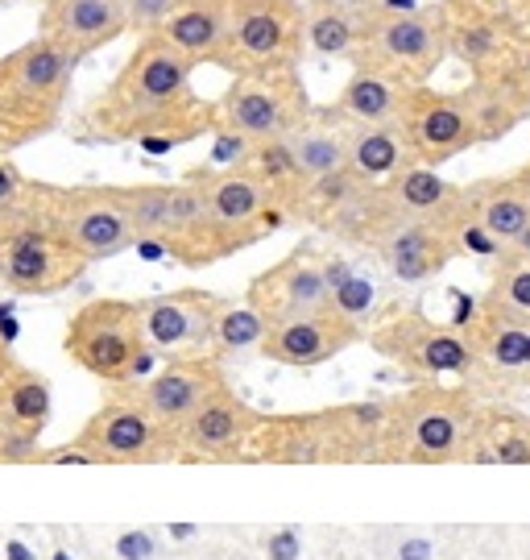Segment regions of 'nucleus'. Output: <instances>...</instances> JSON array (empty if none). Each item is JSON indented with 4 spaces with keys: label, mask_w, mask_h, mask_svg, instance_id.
<instances>
[{
    "label": "nucleus",
    "mask_w": 530,
    "mask_h": 560,
    "mask_svg": "<svg viewBox=\"0 0 530 560\" xmlns=\"http://www.w3.org/2000/svg\"><path fill=\"white\" fill-rule=\"evenodd\" d=\"M196 62L178 55L162 34L138 38L133 55L83 108V133L92 141H138L150 154L203 138L212 129V104L196 96Z\"/></svg>",
    "instance_id": "nucleus-1"
},
{
    "label": "nucleus",
    "mask_w": 530,
    "mask_h": 560,
    "mask_svg": "<svg viewBox=\"0 0 530 560\" xmlns=\"http://www.w3.org/2000/svg\"><path fill=\"white\" fill-rule=\"evenodd\" d=\"M75 71L79 62L46 38L0 55V154L59 129Z\"/></svg>",
    "instance_id": "nucleus-2"
},
{
    "label": "nucleus",
    "mask_w": 530,
    "mask_h": 560,
    "mask_svg": "<svg viewBox=\"0 0 530 560\" xmlns=\"http://www.w3.org/2000/svg\"><path fill=\"white\" fill-rule=\"evenodd\" d=\"M361 42L353 67H369L402 83H427L452 50L448 9L423 4L419 13H386L377 0H353Z\"/></svg>",
    "instance_id": "nucleus-3"
},
{
    "label": "nucleus",
    "mask_w": 530,
    "mask_h": 560,
    "mask_svg": "<svg viewBox=\"0 0 530 560\" xmlns=\"http://www.w3.org/2000/svg\"><path fill=\"white\" fill-rule=\"evenodd\" d=\"M92 261L75 254L38 212V183L0 208V282L13 295H59Z\"/></svg>",
    "instance_id": "nucleus-4"
},
{
    "label": "nucleus",
    "mask_w": 530,
    "mask_h": 560,
    "mask_svg": "<svg viewBox=\"0 0 530 560\" xmlns=\"http://www.w3.org/2000/svg\"><path fill=\"white\" fill-rule=\"evenodd\" d=\"M62 349L79 370L108 386L145 382L157 365V349L141 328V307L129 300H87L67 320Z\"/></svg>",
    "instance_id": "nucleus-5"
},
{
    "label": "nucleus",
    "mask_w": 530,
    "mask_h": 560,
    "mask_svg": "<svg viewBox=\"0 0 530 560\" xmlns=\"http://www.w3.org/2000/svg\"><path fill=\"white\" fill-rule=\"evenodd\" d=\"M315 117L307 83L298 71H249L233 75L224 96L212 101V133L270 141L291 138Z\"/></svg>",
    "instance_id": "nucleus-6"
},
{
    "label": "nucleus",
    "mask_w": 530,
    "mask_h": 560,
    "mask_svg": "<svg viewBox=\"0 0 530 560\" xmlns=\"http://www.w3.org/2000/svg\"><path fill=\"white\" fill-rule=\"evenodd\" d=\"M228 59L224 71H298L307 50L303 0H224Z\"/></svg>",
    "instance_id": "nucleus-7"
},
{
    "label": "nucleus",
    "mask_w": 530,
    "mask_h": 560,
    "mask_svg": "<svg viewBox=\"0 0 530 560\" xmlns=\"http://www.w3.org/2000/svg\"><path fill=\"white\" fill-rule=\"evenodd\" d=\"M38 212L75 254L87 261L117 258L138 245V233L113 187H55L38 183Z\"/></svg>",
    "instance_id": "nucleus-8"
},
{
    "label": "nucleus",
    "mask_w": 530,
    "mask_h": 560,
    "mask_svg": "<svg viewBox=\"0 0 530 560\" xmlns=\"http://www.w3.org/2000/svg\"><path fill=\"white\" fill-rule=\"evenodd\" d=\"M191 179L203 187L212 221L224 229V237L233 241L236 249L254 245L266 233H274L291 221V212L278 203V196L270 191V183L257 179L249 166H233V171H212V166H196L187 171Z\"/></svg>",
    "instance_id": "nucleus-9"
},
{
    "label": "nucleus",
    "mask_w": 530,
    "mask_h": 560,
    "mask_svg": "<svg viewBox=\"0 0 530 560\" xmlns=\"http://www.w3.org/2000/svg\"><path fill=\"white\" fill-rule=\"evenodd\" d=\"M398 129L411 145V159L423 166H444L481 141L469 92H432L427 83L411 88Z\"/></svg>",
    "instance_id": "nucleus-10"
},
{
    "label": "nucleus",
    "mask_w": 530,
    "mask_h": 560,
    "mask_svg": "<svg viewBox=\"0 0 530 560\" xmlns=\"http://www.w3.org/2000/svg\"><path fill=\"white\" fill-rule=\"evenodd\" d=\"M87 453H96L99 465H133V460H166L182 453L178 436L166 432L162 423L141 407L129 390H120L99 407L92 420L83 423V432L75 436Z\"/></svg>",
    "instance_id": "nucleus-11"
},
{
    "label": "nucleus",
    "mask_w": 530,
    "mask_h": 560,
    "mask_svg": "<svg viewBox=\"0 0 530 560\" xmlns=\"http://www.w3.org/2000/svg\"><path fill=\"white\" fill-rule=\"evenodd\" d=\"M245 303L257 307L270 328L332 312V282L323 275V258L315 254V245H298L278 266H270L266 275H257L249 282V300Z\"/></svg>",
    "instance_id": "nucleus-12"
},
{
    "label": "nucleus",
    "mask_w": 530,
    "mask_h": 560,
    "mask_svg": "<svg viewBox=\"0 0 530 560\" xmlns=\"http://www.w3.org/2000/svg\"><path fill=\"white\" fill-rule=\"evenodd\" d=\"M154 416L166 432H175L196 416L203 402H212L220 390H228V378L220 370V358L212 353H196V358H170L157 374H150L145 382L120 386Z\"/></svg>",
    "instance_id": "nucleus-13"
},
{
    "label": "nucleus",
    "mask_w": 530,
    "mask_h": 560,
    "mask_svg": "<svg viewBox=\"0 0 530 560\" xmlns=\"http://www.w3.org/2000/svg\"><path fill=\"white\" fill-rule=\"evenodd\" d=\"M141 307V328L145 340L166 358H196V353H212L216 340V316L224 300H216L212 291H166V295H150L138 300Z\"/></svg>",
    "instance_id": "nucleus-14"
},
{
    "label": "nucleus",
    "mask_w": 530,
    "mask_h": 560,
    "mask_svg": "<svg viewBox=\"0 0 530 560\" xmlns=\"http://www.w3.org/2000/svg\"><path fill=\"white\" fill-rule=\"evenodd\" d=\"M133 34L125 0H46L38 13V38L55 42L75 62Z\"/></svg>",
    "instance_id": "nucleus-15"
},
{
    "label": "nucleus",
    "mask_w": 530,
    "mask_h": 560,
    "mask_svg": "<svg viewBox=\"0 0 530 560\" xmlns=\"http://www.w3.org/2000/svg\"><path fill=\"white\" fill-rule=\"evenodd\" d=\"M356 340H361V324L344 320L340 312H319V316L274 324L270 337L261 340V358L291 365V370H315Z\"/></svg>",
    "instance_id": "nucleus-16"
},
{
    "label": "nucleus",
    "mask_w": 530,
    "mask_h": 560,
    "mask_svg": "<svg viewBox=\"0 0 530 560\" xmlns=\"http://www.w3.org/2000/svg\"><path fill=\"white\" fill-rule=\"evenodd\" d=\"M456 249L460 245H456L452 208L444 217H427V221H402L390 237L377 245V254H381V261L390 266V275L398 282L432 279L452 261Z\"/></svg>",
    "instance_id": "nucleus-17"
},
{
    "label": "nucleus",
    "mask_w": 530,
    "mask_h": 560,
    "mask_svg": "<svg viewBox=\"0 0 530 560\" xmlns=\"http://www.w3.org/2000/svg\"><path fill=\"white\" fill-rule=\"evenodd\" d=\"M261 416L245 399H236L233 386L203 402L191 420L178 428V448L191 457H228L261 432Z\"/></svg>",
    "instance_id": "nucleus-18"
},
{
    "label": "nucleus",
    "mask_w": 530,
    "mask_h": 560,
    "mask_svg": "<svg viewBox=\"0 0 530 560\" xmlns=\"http://www.w3.org/2000/svg\"><path fill=\"white\" fill-rule=\"evenodd\" d=\"M374 345L390 358L414 365L419 374H464L472 365V345L456 328H432L427 320H398L386 332H377Z\"/></svg>",
    "instance_id": "nucleus-19"
},
{
    "label": "nucleus",
    "mask_w": 530,
    "mask_h": 560,
    "mask_svg": "<svg viewBox=\"0 0 530 560\" xmlns=\"http://www.w3.org/2000/svg\"><path fill=\"white\" fill-rule=\"evenodd\" d=\"M393 420L407 423L414 460H448L464 441V402L439 390H419L402 407H390Z\"/></svg>",
    "instance_id": "nucleus-20"
},
{
    "label": "nucleus",
    "mask_w": 530,
    "mask_h": 560,
    "mask_svg": "<svg viewBox=\"0 0 530 560\" xmlns=\"http://www.w3.org/2000/svg\"><path fill=\"white\" fill-rule=\"evenodd\" d=\"M162 38L175 46L178 55L196 62V67H220L228 59V18H224V0H187L175 18L162 25Z\"/></svg>",
    "instance_id": "nucleus-21"
},
{
    "label": "nucleus",
    "mask_w": 530,
    "mask_h": 560,
    "mask_svg": "<svg viewBox=\"0 0 530 560\" xmlns=\"http://www.w3.org/2000/svg\"><path fill=\"white\" fill-rule=\"evenodd\" d=\"M469 221H481L502 245H514L530 224V171L497 183H476L464 191Z\"/></svg>",
    "instance_id": "nucleus-22"
},
{
    "label": "nucleus",
    "mask_w": 530,
    "mask_h": 560,
    "mask_svg": "<svg viewBox=\"0 0 530 560\" xmlns=\"http://www.w3.org/2000/svg\"><path fill=\"white\" fill-rule=\"evenodd\" d=\"M411 88L414 83H402L393 75L369 71V67H353L344 92L335 96L332 113L340 120H349V125H398Z\"/></svg>",
    "instance_id": "nucleus-23"
},
{
    "label": "nucleus",
    "mask_w": 530,
    "mask_h": 560,
    "mask_svg": "<svg viewBox=\"0 0 530 560\" xmlns=\"http://www.w3.org/2000/svg\"><path fill=\"white\" fill-rule=\"evenodd\" d=\"M469 104L481 141L506 138L518 120L530 117V80H522V75H481L469 88Z\"/></svg>",
    "instance_id": "nucleus-24"
},
{
    "label": "nucleus",
    "mask_w": 530,
    "mask_h": 560,
    "mask_svg": "<svg viewBox=\"0 0 530 560\" xmlns=\"http://www.w3.org/2000/svg\"><path fill=\"white\" fill-rule=\"evenodd\" d=\"M349 138H353V125L340 120L328 108V113H315L298 133H291V145H295V159L303 179H323V175H335L349 166Z\"/></svg>",
    "instance_id": "nucleus-25"
},
{
    "label": "nucleus",
    "mask_w": 530,
    "mask_h": 560,
    "mask_svg": "<svg viewBox=\"0 0 530 560\" xmlns=\"http://www.w3.org/2000/svg\"><path fill=\"white\" fill-rule=\"evenodd\" d=\"M381 187H386V200L393 203L398 221L444 217L456 203V196H460V187H452L435 166H423V162H411L407 171H398V175L386 179Z\"/></svg>",
    "instance_id": "nucleus-26"
},
{
    "label": "nucleus",
    "mask_w": 530,
    "mask_h": 560,
    "mask_svg": "<svg viewBox=\"0 0 530 560\" xmlns=\"http://www.w3.org/2000/svg\"><path fill=\"white\" fill-rule=\"evenodd\" d=\"M349 166L365 183H386L411 166V145H407L398 125H353Z\"/></svg>",
    "instance_id": "nucleus-27"
},
{
    "label": "nucleus",
    "mask_w": 530,
    "mask_h": 560,
    "mask_svg": "<svg viewBox=\"0 0 530 560\" xmlns=\"http://www.w3.org/2000/svg\"><path fill=\"white\" fill-rule=\"evenodd\" d=\"M303 13H307V50L323 59H356L361 25L353 0H303Z\"/></svg>",
    "instance_id": "nucleus-28"
},
{
    "label": "nucleus",
    "mask_w": 530,
    "mask_h": 560,
    "mask_svg": "<svg viewBox=\"0 0 530 560\" xmlns=\"http://www.w3.org/2000/svg\"><path fill=\"white\" fill-rule=\"evenodd\" d=\"M50 407H55L50 382L42 378L38 370L17 365V374L9 378V386H4V399H0V420L9 423L13 432L42 436V432H46V423H50Z\"/></svg>",
    "instance_id": "nucleus-29"
},
{
    "label": "nucleus",
    "mask_w": 530,
    "mask_h": 560,
    "mask_svg": "<svg viewBox=\"0 0 530 560\" xmlns=\"http://www.w3.org/2000/svg\"><path fill=\"white\" fill-rule=\"evenodd\" d=\"M117 203L133 224V233L166 245L170 221H175V183H129V187H113Z\"/></svg>",
    "instance_id": "nucleus-30"
},
{
    "label": "nucleus",
    "mask_w": 530,
    "mask_h": 560,
    "mask_svg": "<svg viewBox=\"0 0 530 560\" xmlns=\"http://www.w3.org/2000/svg\"><path fill=\"white\" fill-rule=\"evenodd\" d=\"M270 337L266 316L249 307V303H224L216 316V340H212V358H233V353H249L261 349V340Z\"/></svg>",
    "instance_id": "nucleus-31"
},
{
    "label": "nucleus",
    "mask_w": 530,
    "mask_h": 560,
    "mask_svg": "<svg viewBox=\"0 0 530 560\" xmlns=\"http://www.w3.org/2000/svg\"><path fill=\"white\" fill-rule=\"evenodd\" d=\"M452 18V13H448ZM497 50H502V30L493 25V21H452V55L460 62H469V67H490L497 59Z\"/></svg>",
    "instance_id": "nucleus-32"
},
{
    "label": "nucleus",
    "mask_w": 530,
    "mask_h": 560,
    "mask_svg": "<svg viewBox=\"0 0 530 560\" xmlns=\"http://www.w3.org/2000/svg\"><path fill=\"white\" fill-rule=\"evenodd\" d=\"M374 303H377L374 279H365V275H353V279L344 282V287H335L332 312H340L344 320L361 324L365 316H369V312H374Z\"/></svg>",
    "instance_id": "nucleus-33"
},
{
    "label": "nucleus",
    "mask_w": 530,
    "mask_h": 560,
    "mask_svg": "<svg viewBox=\"0 0 530 560\" xmlns=\"http://www.w3.org/2000/svg\"><path fill=\"white\" fill-rule=\"evenodd\" d=\"M490 361L497 370H527L530 328H497V332H490Z\"/></svg>",
    "instance_id": "nucleus-34"
},
{
    "label": "nucleus",
    "mask_w": 530,
    "mask_h": 560,
    "mask_svg": "<svg viewBox=\"0 0 530 560\" xmlns=\"http://www.w3.org/2000/svg\"><path fill=\"white\" fill-rule=\"evenodd\" d=\"M187 0H125L129 9V25L138 38H150V34H162V25L175 18Z\"/></svg>",
    "instance_id": "nucleus-35"
},
{
    "label": "nucleus",
    "mask_w": 530,
    "mask_h": 560,
    "mask_svg": "<svg viewBox=\"0 0 530 560\" xmlns=\"http://www.w3.org/2000/svg\"><path fill=\"white\" fill-rule=\"evenodd\" d=\"M497 303H506L518 316H530V261H514L497 279Z\"/></svg>",
    "instance_id": "nucleus-36"
},
{
    "label": "nucleus",
    "mask_w": 530,
    "mask_h": 560,
    "mask_svg": "<svg viewBox=\"0 0 530 560\" xmlns=\"http://www.w3.org/2000/svg\"><path fill=\"white\" fill-rule=\"evenodd\" d=\"M456 245H460L464 254H476V258H497V254H502V241L493 237L481 221H460V229H456Z\"/></svg>",
    "instance_id": "nucleus-37"
},
{
    "label": "nucleus",
    "mask_w": 530,
    "mask_h": 560,
    "mask_svg": "<svg viewBox=\"0 0 530 560\" xmlns=\"http://www.w3.org/2000/svg\"><path fill=\"white\" fill-rule=\"evenodd\" d=\"M476 460H502V465H530V436L527 432H506L497 436L490 453H481Z\"/></svg>",
    "instance_id": "nucleus-38"
},
{
    "label": "nucleus",
    "mask_w": 530,
    "mask_h": 560,
    "mask_svg": "<svg viewBox=\"0 0 530 560\" xmlns=\"http://www.w3.org/2000/svg\"><path fill=\"white\" fill-rule=\"evenodd\" d=\"M113 552H117L120 560H154L157 557L154 532H145V527H129V532H120L117 536Z\"/></svg>",
    "instance_id": "nucleus-39"
},
{
    "label": "nucleus",
    "mask_w": 530,
    "mask_h": 560,
    "mask_svg": "<svg viewBox=\"0 0 530 560\" xmlns=\"http://www.w3.org/2000/svg\"><path fill=\"white\" fill-rule=\"evenodd\" d=\"M266 557L270 560H298L303 557V532H298L295 523H286V527L270 532V540H266Z\"/></svg>",
    "instance_id": "nucleus-40"
},
{
    "label": "nucleus",
    "mask_w": 530,
    "mask_h": 560,
    "mask_svg": "<svg viewBox=\"0 0 530 560\" xmlns=\"http://www.w3.org/2000/svg\"><path fill=\"white\" fill-rule=\"evenodd\" d=\"M42 465H99L96 453H87L79 441L62 444V448H46V453H38Z\"/></svg>",
    "instance_id": "nucleus-41"
},
{
    "label": "nucleus",
    "mask_w": 530,
    "mask_h": 560,
    "mask_svg": "<svg viewBox=\"0 0 530 560\" xmlns=\"http://www.w3.org/2000/svg\"><path fill=\"white\" fill-rule=\"evenodd\" d=\"M30 187V179L21 175V166L13 159H0V208H9V203L17 200L21 191Z\"/></svg>",
    "instance_id": "nucleus-42"
},
{
    "label": "nucleus",
    "mask_w": 530,
    "mask_h": 560,
    "mask_svg": "<svg viewBox=\"0 0 530 560\" xmlns=\"http://www.w3.org/2000/svg\"><path fill=\"white\" fill-rule=\"evenodd\" d=\"M435 557V544L427 536H407L398 544V560H432Z\"/></svg>",
    "instance_id": "nucleus-43"
},
{
    "label": "nucleus",
    "mask_w": 530,
    "mask_h": 560,
    "mask_svg": "<svg viewBox=\"0 0 530 560\" xmlns=\"http://www.w3.org/2000/svg\"><path fill=\"white\" fill-rule=\"evenodd\" d=\"M452 300H456L452 328L460 332V328H469V324L476 320V300H472V295H464V291H452Z\"/></svg>",
    "instance_id": "nucleus-44"
},
{
    "label": "nucleus",
    "mask_w": 530,
    "mask_h": 560,
    "mask_svg": "<svg viewBox=\"0 0 530 560\" xmlns=\"http://www.w3.org/2000/svg\"><path fill=\"white\" fill-rule=\"evenodd\" d=\"M21 361L13 358V345L9 340H0V399H4V386H9V378L17 374Z\"/></svg>",
    "instance_id": "nucleus-45"
},
{
    "label": "nucleus",
    "mask_w": 530,
    "mask_h": 560,
    "mask_svg": "<svg viewBox=\"0 0 530 560\" xmlns=\"http://www.w3.org/2000/svg\"><path fill=\"white\" fill-rule=\"evenodd\" d=\"M4 560H38V552H34L25 540L13 536V540H4Z\"/></svg>",
    "instance_id": "nucleus-46"
},
{
    "label": "nucleus",
    "mask_w": 530,
    "mask_h": 560,
    "mask_svg": "<svg viewBox=\"0 0 530 560\" xmlns=\"http://www.w3.org/2000/svg\"><path fill=\"white\" fill-rule=\"evenodd\" d=\"M196 536H199L196 523H170V540L187 544V540H196Z\"/></svg>",
    "instance_id": "nucleus-47"
},
{
    "label": "nucleus",
    "mask_w": 530,
    "mask_h": 560,
    "mask_svg": "<svg viewBox=\"0 0 530 560\" xmlns=\"http://www.w3.org/2000/svg\"><path fill=\"white\" fill-rule=\"evenodd\" d=\"M514 254H518V258H527V261H530V224H527V229H522V237L514 241Z\"/></svg>",
    "instance_id": "nucleus-48"
},
{
    "label": "nucleus",
    "mask_w": 530,
    "mask_h": 560,
    "mask_svg": "<svg viewBox=\"0 0 530 560\" xmlns=\"http://www.w3.org/2000/svg\"><path fill=\"white\" fill-rule=\"evenodd\" d=\"M518 71H522V80H530V46H527V55H522V62H518Z\"/></svg>",
    "instance_id": "nucleus-49"
},
{
    "label": "nucleus",
    "mask_w": 530,
    "mask_h": 560,
    "mask_svg": "<svg viewBox=\"0 0 530 560\" xmlns=\"http://www.w3.org/2000/svg\"><path fill=\"white\" fill-rule=\"evenodd\" d=\"M4 444H9V428L0 423V460H4Z\"/></svg>",
    "instance_id": "nucleus-50"
},
{
    "label": "nucleus",
    "mask_w": 530,
    "mask_h": 560,
    "mask_svg": "<svg viewBox=\"0 0 530 560\" xmlns=\"http://www.w3.org/2000/svg\"><path fill=\"white\" fill-rule=\"evenodd\" d=\"M50 560H71V552H67V548H55V552H50Z\"/></svg>",
    "instance_id": "nucleus-51"
},
{
    "label": "nucleus",
    "mask_w": 530,
    "mask_h": 560,
    "mask_svg": "<svg viewBox=\"0 0 530 560\" xmlns=\"http://www.w3.org/2000/svg\"><path fill=\"white\" fill-rule=\"evenodd\" d=\"M0 4H4V0H0Z\"/></svg>",
    "instance_id": "nucleus-52"
},
{
    "label": "nucleus",
    "mask_w": 530,
    "mask_h": 560,
    "mask_svg": "<svg viewBox=\"0 0 530 560\" xmlns=\"http://www.w3.org/2000/svg\"><path fill=\"white\" fill-rule=\"evenodd\" d=\"M527 365H530V361H527Z\"/></svg>",
    "instance_id": "nucleus-53"
}]
</instances>
